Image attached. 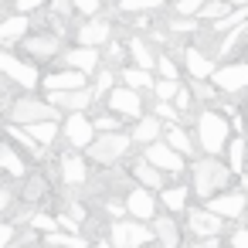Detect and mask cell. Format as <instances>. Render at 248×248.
I'll list each match as a JSON object with an SVG mask.
<instances>
[{"label": "cell", "instance_id": "4", "mask_svg": "<svg viewBox=\"0 0 248 248\" xmlns=\"http://www.w3.org/2000/svg\"><path fill=\"white\" fill-rule=\"evenodd\" d=\"M129 143H133V136H123V133H102V136H95V143L85 150L95 163H102V167H109V163H116L126 150H129Z\"/></svg>", "mask_w": 248, "mask_h": 248}, {"label": "cell", "instance_id": "45", "mask_svg": "<svg viewBox=\"0 0 248 248\" xmlns=\"http://www.w3.org/2000/svg\"><path fill=\"white\" fill-rule=\"evenodd\" d=\"M156 72H160V78H177V65L163 55V58H156Z\"/></svg>", "mask_w": 248, "mask_h": 248}, {"label": "cell", "instance_id": "9", "mask_svg": "<svg viewBox=\"0 0 248 248\" xmlns=\"http://www.w3.org/2000/svg\"><path fill=\"white\" fill-rule=\"evenodd\" d=\"M92 99H95V89H89V85L85 89H72V92H48V102L65 109V112H85Z\"/></svg>", "mask_w": 248, "mask_h": 248}, {"label": "cell", "instance_id": "3", "mask_svg": "<svg viewBox=\"0 0 248 248\" xmlns=\"http://www.w3.org/2000/svg\"><path fill=\"white\" fill-rule=\"evenodd\" d=\"M45 119H58V106L38 102V99H17L7 109V123H14V126H34V123H45Z\"/></svg>", "mask_w": 248, "mask_h": 248}, {"label": "cell", "instance_id": "34", "mask_svg": "<svg viewBox=\"0 0 248 248\" xmlns=\"http://www.w3.org/2000/svg\"><path fill=\"white\" fill-rule=\"evenodd\" d=\"M167 143H170L177 153H184V156H187V153H194V146H190V136H187L180 126H170V129H167Z\"/></svg>", "mask_w": 248, "mask_h": 248}, {"label": "cell", "instance_id": "15", "mask_svg": "<svg viewBox=\"0 0 248 248\" xmlns=\"http://www.w3.org/2000/svg\"><path fill=\"white\" fill-rule=\"evenodd\" d=\"M245 194H214V197H207V207L214 211V214H221V217H238V214H245Z\"/></svg>", "mask_w": 248, "mask_h": 248}, {"label": "cell", "instance_id": "13", "mask_svg": "<svg viewBox=\"0 0 248 248\" xmlns=\"http://www.w3.org/2000/svg\"><path fill=\"white\" fill-rule=\"evenodd\" d=\"M126 211H129L133 217H140V221H150V217L156 214V201H153L150 187H136V190H129V197H126Z\"/></svg>", "mask_w": 248, "mask_h": 248}, {"label": "cell", "instance_id": "21", "mask_svg": "<svg viewBox=\"0 0 248 248\" xmlns=\"http://www.w3.org/2000/svg\"><path fill=\"white\" fill-rule=\"evenodd\" d=\"M62 177H65V184H85V177H89L85 160H82L78 153H68V156L62 160Z\"/></svg>", "mask_w": 248, "mask_h": 248}, {"label": "cell", "instance_id": "52", "mask_svg": "<svg viewBox=\"0 0 248 248\" xmlns=\"http://www.w3.org/2000/svg\"><path fill=\"white\" fill-rule=\"evenodd\" d=\"M173 31H194V21H190V17H180V21L173 24Z\"/></svg>", "mask_w": 248, "mask_h": 248}, {"label": "cell", "instance_id": "27", "mask_svg": "<svg viewBox=\"0 0 248 248\" xmlns=\"http://www.w3.org/2000/svg\"><path fill=\"white\" fill-rule=\"evenodd\" d=\"M123 78H126L129 89H153V85H156L153 75H150V68H140V65H136V68H126Z\"/></svg>", "mask_w": 248, "mask_h": 248}, {"label": "cell", "instance_id": "17", "mask_svg": "<svg viewBox=\"0 0 248 248\" xmlns=\"http://www.w3.org/2000/svg\"><path fill=\"white\" fill-rule=\"evenodd\" d=\"M65 65H68V68H78V72H85V75H92V72L99 68V48L78 45V48H72V51L65 55Z\"/></svg>", "mask_w": 248, "mask_h": 248}, {"label": "cell", "instance_id": "49", "mask_svg": "<svg viewBox=\"0 0 248 248\" xmlns=\"http://www.w3.org/2000/svg\"><path fill=\"white\" fill-rule=\"evenodd\" d=\"M231 245H234V248H248V228H241V231H234V238H231Z\"/></svg>", "mask_w": 248, "mask_h": 248}, {"label": "cell", "instance_id": "41", "mask_svg": "<svg viewBox=\"0 0 248 248\" xmlns=\"http://www.w3.org/2000/svg\"><path fill=\"white\" fill-rule=\"evenodd\" d=\"M31 228H34V231H41V234H51V231L58 228V221H55V217H48V214H34V217H31Z\"/></svg>", "mask_w": 248, "mask_h": 248}, {"label": "cell", "instance_id": "5", "mask_svg": "<svg viewBox=\"0 0 248 248\" xmlns=\"http://www.w3.org/2000/svg\"><path fill=\"white\" fill-rule=\"evenodd\" d=\"M0 68H4V75H7L11 82H17L21 89H34L38 82H45L31 62H24V58L11 55V51H4V55H0Z\"/></svg>", "mask_w": 248, "mask_h": 248}, {"label": "cell", "instance_id": "10", "mask_svg": "<svg viewBox=\"0 0 248 248\" xmlns=\"http://www.w3.org/2000/svg\"><path fill=\"white\" fill-rule=\"evenodd\" d=\"M109 109L112 112H119V116H126V119H140V112H143V99H140V92L136 89H112L109 92Z\"/></svg>", "mask_w": 248, "mask_h": 248}, {"label": "cell", "instance_id": "25", "mask_svg": "<svg viewBox=\"0 0 248 248\" xmlns=\"http://www.w3.org/2000/svg\"><path fill=\"white\" fill-rule=\"evenodd\" d=\"M31 129V136L41 143V146H51L55 140H58V119H45V123H34V126H28Z\"/></svg>", "mask_w": 248, "mask_h": 248}, {"label": "cell", "instance_id": "56", "mask_svg": "<svg viewBox=\"0 0 248 248\" xmlns=\"http://www.w3.org/2000/svg\"><path fill=\"white\" fill-rule=\"evenodd\" d=\"M24 248H28V245H24Z\"/></svg>", "mask_w": 248, "mask_h": 248}, {"label": "cell", "instance_id": "47", "mask_svg": "<svg viewBox=\"0 0 248 248\" xmlns=\"http://www.w3.org/2000/svg\"><path fill=\"white\" fill-rule=\"evenodd\" d=\"M45 4V0H14V11H21V14H31V11H38Z\"/></svg>", "mask_w": 248, "mask_h": 248}, {"label": "cell", "instance_id": "14", "mask_svg": "<svg viewBox=\"0 0 248 248\" xmlns=\"http://www.w3.org/2000/svg\"><path fill=\"white\" fill-rule=\"evenodd\" d=\"M106 41H112V28H109V21L92 17L89 24H82V28H78V45L99 48V45H106Z\"/></svg>", "mask_w": 248, "mask_h": 248}, {"label": "cell", "instance_id": "8", "mask_svg": "<svg viewBox=\"0 0 248 248\" xmlns=\"http://www.w3.org/2000/svg\"><path fill=\"white\" fill-rule=\"evenodd\" d=\"M146 160L153 163V167H160L163 173H170V177H177V173H184V153H177L170 143H150L146 146Z\"/></svg>", "mask_w": 248, "mask_h": 248}, {"label": "cell", "instance_id": "31", "mask_svg": "<svg viewBox=\"0 0 248 248\" xmlns=\"http://www.w3.org/2000/svg\"><path fill=\"white\" fill-rule=\"evenodd\" d=\"M163 0H119V11L123 14H150V11H160Z\"/></svg>", "mask_w": 248, "mask_h": 248}, {"label": "cell", "instance_id": "42", "mask_svg": "<svg viewBox=\"0 0 248 248\" xmlns=\"http://www.w3.org/2000/svg\"><path fill=\"white\" fill-rule=\"evenodd\" d=\"M153 116H160V119H167V123H177V119H180V109L170 106V102H160V99H156V112H153Z\"/></svg>", "mask_w": 248, "mask_h": 248}, {"label": "cell", "instance_id": "36", "mask_svg": "<svg viewBox=\"0 0 248 248\" xmlns=\"http://www.w3.org/2000/svg\"><path fill=\"white\" fill-rule=\"evenodd\" d=\"M48 245L51 248H85V241H82V234H58V231H51L48 234Z\"/></svg>", "mask_w": 248, "mask_h": 248}, {"label": "cell", "instance_id": "43", "mask_svg": "<svg viewBox=\"0 0 248 248\" xmlns=\"http://www.w3.org/2000/svg\"><path fill=\"white\" fill-rule=\"evenodd\" d=\"M99 7H102V0H75V11L85 14V17H95Z\"/></svg>", "mask_w": 248, "mask_h": 248}, {"label": "cell", "instance_id": "20", "mask_svg": "<svg viewBox=\"0 0 248 248\" xmlns=\"http://www.w3.org/2000/svg\"><path fill=\"white\" fill-rule=\"evenodd\" d=\"M160 133H163V126H160V116H146V119H140L136 126H133V140L136 143H156L160 140Z\"/></svg>", "mask_w": 248, "mask_h": 248}, {"label": "cell", "instance_id": "55", "mask_svg": "<svg viewBox=\"0 0 248 248\" xmlns=\"http://www.w3.org/2000/svg\"><path fill=\"white\" fill-rule=\"evenodd\" d=\"M95 248H116V245H109V241H99V245H95Z\"/></svg>", "mask_w": 248, "mask_h": 248}, {"label": "cell", "instance_id": "26", "mask_svg": "<svg viewBox=\"0 0 248 248\" xmlns=\"http://www.w3.org/2000/svg\"><path fill=\"white\" fill-rule=\"evenodd\" d=\"M129 55L140 68H156V58L150 55V48L143 45V38H129Z\"/></svg>", "mask_w": 248, "mask_h": 248}, {"label": "cell", "instance_id": "19", "mask_svg": "<svg viewBox=\"0 0 248 248\" xmlns=\"http://www.w3.org/2000/svg\"><path fill=\"white\" fill-rule=\"evenodd\" d=\"M24 38H28V14H14L0 24V41L4 45H17Z\"/></svg>", "mask_w": 248, "mask_h": 248}, {"label": "cell", "instance_id": "33", "mask_svg": "<svg viewBox=\"0 0 248 248\" xmlns=\"http://www.w3.org/2000/svg\"><path fill=\"white\" fill-rule=\"evenodd\" d=\"M153 95H156L160 102H173V99L180 95V82H177V78H160V82L153 85Z\"/></svg>", "mask_w": 248, "mask_h": 248}, {"label": "cell", "instance_id": "37", "mask_svg": "<svg viewBox=\"0 0 248 248\" xmlns=\"http://www.w3.org/2000/svg\"><path fill=\"white\" fill-rule=\"evenodd\" d=\"M109 238H112L116 248H129V221H116L109 228Z\"/></svg>", "mask_w": 248, "mask_h": 248}, {"label": "cell", "instance_id": "28", "mask_svg": "<svg viewBox=\"0 0 248 248\" xmlns=\"http://www.w3.org/2000/svg\"><path fill=\"white\" fill-rule=\"evenodd\" d=\"M234 11V4L231 0H207L204 4V11L197 14V17H204V21H221V17H228Z\"/></svg>", "mask_w": 248, "mask_h": 248}, {"label": "cell", "instance_id": "54", "mask_svg": "<svg viewBox=\"0 0 248 248\" xmlns=\"http://www.w3.org/2000/svg\"><path fill=\"white\" fill-rule=\"evenodd\" d=\"M231 4H234V7H248V0H231Z\"/></svg>", "mask_w": 248, "mask_h": 248}, {"label": "cell", "instance_id": "48", "mask_svg": "<svg viewBox=\"0 0 248 248\" xmlns=\"http://www.w3.org/2000/svg\"><path fill=\"white\" fill-rule=\"evenodd\" d=\"M0 241H4V248H14V224L11 221L0 228Z\"/></svg>", "mask_w": 248, "mask_h": 248}, {"label": "cell", "instance_id": "53", "mask_svg": "<svg viewBox=\"0 0 248 248\" xmlns=\"http://www.w3.org/2000/svg\"><path fill=\"white\" fill-rule=\"evenodd\" d=\"M201 248H217V238H204V245Z\"/></svg>", "mask_w": 248, "mask_h": 248}, {"label": "cell", "instance_id": "38", "mask_svg": "<svg viewBox=\"0 0 248 248\" xmlns=\"http://www.w3.org/2000/svg\"><path fill=\"white\" fill-rule=\"evenodd\" d=\"M119 123H123L119 112H102V116L95 119V129H99V133H119Z\"/></svg>", "mask_w": 248, "mask_h": 248}, {"label": "cell", "instance_id": "40", "mask_svg": "<svg viewBox=\"0 0 248 248\" xmlns=\"http://www.w3.org/2000/svg\"><path fill=\"white\" fill-rule=\"evenodd\" d=\"M92 89H95V99H99V95H109V92H112V72H109V68H102Z\"/></svg>", "mask_w": 248, "mask_h": 248}, {"label": "cell", "instance_id": "11", "mask_svg": "<svg viewBox=\"0 0 248 248\" xmlns=\"http://www.w3.org/2000/svg\"><path fill=\"white\" fill-rule=\"evenodd\" d=\"M187 224H190V231H194L197 238H217V231H221V214H214L211 207L190 211V214H187Z\"/></svg>", "mask_w": 248, "mask_h": 248}, {"label": "cell", "instance_id": "51", "mask_svg": "<svg viewBox=\"0 0 248 248\" xmlns=\"http://www.w3.org/2000/svg\"><path fill=\"white\" fill-rule=\"evenodd\" d=\"M0 204H4V211L14 207V190H11V187H4V201H0Z\"/></svg>", "mask_w": 248, "mask_h": 248}, {"label": "cell", "instance_id": "50", "mask_svg": "<svg viewBox=\"0 0 248 248\" xmlns=\"http://www.w3.org/2000/svg\"><path fill=\"white\" fill-rule=\"evenodd\" d=\"M173 102H177V109H180V112H184V109H187V106H190V92H184V89H180V95H177V99H173Z\"/></svg>", "mask_w": 248, "mask_h": 248}, {"label": "cell", "instance_id": "35", "mask_svg": "<svg viewBox=\"0 0 248 248\" xmlns=\"http://www.w3.org/2000/svg\"><path fill=\"white\" fill-rule=\"evenodd\" d=\"M187 194H190L187 187H170V190H163V197H160V201H163V207H167V211H184Z\"/></svg>", "mask_w": 248, "mask_h": 248}, {"label": "cell", "instance_id": "30", "mask_svg": "<svg viewBox=\"0 0 248 248\" xmlns=\"http://www.w3.org/2000/svg\"><path fill=\"white\" fill-rule=\"evenodd\" d=\"M156 238V231L153 228H146L140 217L136 221H129V248H140V245H146V241H153Z\"/></svg>", "mask_w": 248, "mask_h": 248}, {"label": "cell", "instance_id": "16", "mask_svg": "<svg viewBox=\"0 0 248 248\" xmlns=\"http://www.w3.org/2000/svg\"><path fill=\"white\" fill-rule=\"evenodd\" d=\"M24 51L31 58H55L62 51V38L58 34H38V38H24Z\"/></svg>", "mask_w": 248, "mask_h": 248}, {"label": "cell", "instance_id": "2", "mask_svg": "<svg viewBox=\"0 0 248 248\" xmlns=\"http://www.w3.org/2000/svg\"><path fill=\"white\" fill-rule=\"evenodd\" d=\"M231 180V167H224L217 156H204V160H197L194 163V190L201 194V197H214V194H221V187Z\"/></svg>", "mask_w": 248, "mask_h": 248}, {"label": "cell", "instance_id": "22", "mask_svg": "<svg viewBox=\"0 0 248 248\" xmlns=\"http://www.w3.org/2000/svg\"><path fill=\"white\" fill-rule=\"evenodd\" d=\"M245 163H248V143L245 140H231L228 143V167H231V173L245 177Z\"/></svg>", "mask_w": 248, "mask_h": 248}, {"label": "cell", "instance_id": "23", "mask_svg": "<svg viewBox=\"0 0 248 248\" xmlns=\"http://www.w3.org/2000/svg\"><path fill=\"white\" fill-rule=\"evenodd\" d=\"M133 173H136V180H140L143 187H163V170H160V167H153L150 160L136 163V167H133Z\"/></svg>", "mask_w": 248, "mask_h": 248}, {"label": "cell", "instance_id": "7", "mask_svg": "<svg viewBox=\"0 0 248 248\" xmlns=\"http://www.w3.org/2000/svg\"><path fill=\"white\" fill-rule=\"evenodd\" d=\"M65 140L75 150H89L95 143V119H89L85 112H72L65 123Z\"/></svg>", "mask_w": 248, "mask_h": 248}, {"label": "cell", "instance_id": "18", "mask_svg": "<svg viewBox=\"0 0 248 248\" xmlns=\"http://www.w3.org/2000/svg\"><path fill=\"white\" fill-rule=\"evenodd\" d=\"M184 65H187L190 78H211V75H214V62H211L201 48H187V51H184Z\"/></svg>", "mask_w": 248, "mask_h": 248}, {"label": "cell", "instance_id": "32", "mask_svg": "<svg viewBox=\"0 0 248 248\" xmlns=\"http://www.w3.org/2000/svg\"><path fill=\"white\" fill-rule=\"evenodd\" d=\"M11 136H14L17 143H24L31 156H45V146H41V143L31 136V129H21V126H14V123H11Z\"/></svg>", "mask_w": 248, "mask_h": 248}, {"label": "cell", "instance_id": "44", "mask_svg": "<svg viewBox=\"0 0 248 248\" xmlns=\"http://www.w3.org/2000/svg\"><path fill=\"white\" fill-rule=\"evenodd\" d=\"M197 99H214V92H217V85L211 82V85H204V78H194V89H190Z\"/></svg>", "mask_w": 248, "mask_h": 248}, {"label": "cell", "instance_id": "39", "mask_svg": "<svg viewBox=\"0 0 248 248\" xmlns=\"http://www.w3.org/2000/svg\"><path fill=\"white\" fill-rule=\"evenodd\" d=\"M204 4H207V0H177V14L180 17H194V14L204 11Z\"/></svg>", "mask_w": 248, "mask_h": 248}, {"label": "cell", "instance_id": "24", "mask_svg": "<svg viewBox=\"0 0 248 248\" xmlns=\"http://www.w3.org/2000/svg\"><path fill=\"white\" fill-rule=\"evenodd\" d=\"M0 163H4V170H7L11 177H24V173H28V163L14 153V146H11V143L0 146Z\"/></svg>", "mask_w": 248, "mask_h": 248}, {"label": "cell", "instance_id": "46", "mask_svg": "<svg viewBox=\"0 0 248 248\" xmlns=\"http://www.w3.org/2000/svg\"><path fill=\"white\" fill-rule=\"evenodd\" d=\"M51 11H55V17H68L75 11V0H51Z\"/></svg>", "mask_w": 248, "mask_h": 248}, {"label": "cell", "instance_id": "12", "mask_svg": "<svg viewBox=\"0 0 248 248\" xmlns=\"http://www.w3.org/2000/svg\"><path fill=\"white\" fill-rule=\"evenodd\" d=\"M45 89H48V92H72V89H85V72H78V68L51 72V75H45Z\"/></svg>", "mask_w": 248, "mask_h": 248}, {"label": "cell", "instance_id": "29", "mask_svg": "<svg viewBox=\"0 0 248 248\" xmlns=\"http://www.w3.org/2000/svg\"><path fill=\"white\" fill-rule=\"evenodd\" d=\"M153 231H156V238L163 241V248H177L180 234H177V224H173L170 217H160V221L153 224Z\"/></svg>", "mask_w": 248, "mask_h": 248}, {"label": "cell", "instance_id": "6", "mask_svg": "<svg viewBox=\"0 0 248 248\" xmlns=\"http://www.w3.org/2000/svg\"><path fill=\"white\" fill-rule=\"evenodd\" d=\"M211 82H214L221 92H228V95L245 92V89H248V62H231V65H224V68H214Z\"/></svg>", "mask_w": 248, "mask_h": 248}, {"label": "cell", "instance_id": "1", "mask_svg": "<svg viewBox=\"0 0 248 248\" xmlns=\"http://www.w3.org/2000/svg\"><path fill=\"white\" fill-rule=\"evenodd\" d=\"M197 140H201L204 153L217 156L231 143V119H224L221 112H201V119H197Z\"/></svg>", "mask_w": 248, "mask_h": 248}]
</instances>
